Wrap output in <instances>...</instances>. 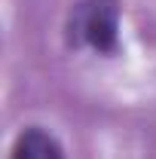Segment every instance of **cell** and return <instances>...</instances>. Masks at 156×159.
<instances>
[{
    "mask_svg": "<svg viewBox=\"0 0 156 159\" xmlns=\"http://www.w3.org/2000/svg\"><path fill=\"white\" fill-rule=\"evenodd\" d=\"M119 0H77L64 21L67 49H89L95 55L119 52Z\"/></svg>",
    "mask_w": 156,
    "mask_h": 159,
    "instance_id": "6da1fadb",
    "label": "cell"
},
{
    "mask_svg": "<svg viewBox=\"0 0 156 159\" xmlns=\"http://www.w3.org/2000/svg\"><path fill=\"white\" fill-rule=\"evenodd\" d=\"M9 159H67V156H64L61 141L46 125H25L12 141Z\"/></svg>",
    "mask_w": 156,
    "mask_h": 159,
    "instance_id": "7a4b0ae2",
    "label": "cell"
}]
</instances>
